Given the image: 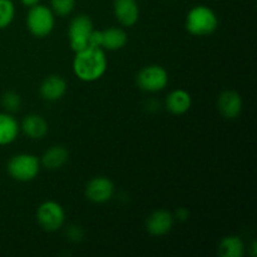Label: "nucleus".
<instances>
[{
  "label": "nucleus",
  "mask_w": 257,
  "mask_h": 257,
  "mask_svg": "<svg viewBox=\"0 0 257 257\" xmlns=\"http://www.w3.org/2000/svg\"><path fill=\"white\" fill-rule=\"evenodd\" d=\"M65 235H67L68 240H70L72 242H79V241L83 238V230L79 227V226L72 225L67 228Z\"/></svg>",
  "instance_id": "obj_22"
},
{
  "label": "nucleus",
  "mask_w": 257,
  "mask_h": 257,
  "mask_svg": "<svg viewBox=\"0 0 257 257\" xmlns=\"http://www.w3.org/2000/svg\"><path fill=\"white\" fill-rule=\"evenodd\" d=\"M218 18L211 8L206 5H196L186 17V29L196 37H206L216 32Z\"/></svg>",
  "instance_id": "obj_2"
},
{
  "label": "nucleus",
  "mask_w": 257,
  "mask_h": 257,
  "mask_svg": "<svg viewBox=\"0 0 257 257\" xmlns=\"http://www.w3.org/2000/svg\"><path fill=\"white\" fill-rule=\"evenodd\" d=\"M114 195V185L112 181L103 176L92 178L85 186V196L94 203H104Z\"/></svg>",
  "instance_id": "obj_9"
},
{
  "label": "nucleus",
  "mask_w": 257,
  "mask_h": 257,
  "mask_svg": "<svg viewBox=\"0 0 257 257\" xmlns=\"http://www.w3.org/2000/svg\"><path fill=\"white\" fill-rule=\"evenodd\" d=\"M15 15V7L12 0H0V29L9 27Z\"/></svg>",
  "instance_id": "obj_19"
},
{
  "label": "nucleus",
  "mask_w": 257,
  "mask_h": 257,
  "mask_svg": "<svg viewBox=\"0 0 257 257\" xmlns=\"http://www.w3.org/2000/svg\"><path fill=\"white\" fill-rule=\"evenodd\" d=\"M173 223H175V216L170 211L157 210L148 216L146 227L151 235L160 237L167 235L172 230Z\"/></svg>",
  "instance_id": "obj_10"
},
{
  "label": "nucleus",
  "mask_w": 257,
  "mask_h": 257,
  "mask_svg": "<svg viewBox=\"0 0 257 257\" xmlns=\"http://www.w3.org/2000/svg\"><path fill=\"white\" fill-rule=\"evenodd\" d=\"M37 220L43 230L54 232L64 225V208L55 201H45L38 207Z\"/></svg>",
  "instance_id": "obj_7"
},
{
  "label": "nucleus",
  "mask_w": 257,
  "mask_h": 257,
  "mask_svg": "<svg viewBox=\"0 0 257 257\" xmlns=\"http://www.w3.org/2000/svg\"><path fill=\"white\" fill-rule=\"evenodd\" d=\"M2 105L8 112H17L22 105V98L15 92H7L2 97Z\"/></svg>",
  "instance_id": "obj_21"
},
{
  "label": "nucleus",
  "mask_w": 257,
  "mask_h": 257,
  "mask_svg": "<svg viewBox=\"0 0 257 257\" xmlns=\"http://www.w3.org/2000/svg\"><path fill=\"white\" fill-rule=\"evenodd\" d=\"M93 23L88 15L79 14L72 19L68 29L70 48L74 53L89 47L90 35L93 33Z\"/></svg>",
  "instance_id": "obj_5"
},
{
  "label": "nucleus",
  "mask_w": 257,
  "mask_h": 257,
  "mask_svg": "<svg viewBox=\"0 0 257 257\" xmlns=\"http://www.w3.org/2000/svg\"><path fill=\"white\" fill-rule=\"evenodd\" d=\"M19 123L13 115L0 113V146L10 145L19 135Z\"/></svg>",
  "instance_id": "obj_17"
},
{
  "label": "nucleus",
  "mask_w": 257,
  "mask_h": 257,
  "mask_svg": "<svg viewBox=\"0 0 257 257\" xmlns=\"http://www.w3.org/2000/svg\"><path fill=\"white\" fill-rule=\"evenodd\" d=\"M243 253L245 243L238 236H226L218 243V255L221 257H242Z\"/></svg>",
  "instance_id": "obj_18"
},
{
  "label": "nucleus",
  "mask_w": 257,
  "mask_h": 257,
  "mask_svg": "<svg viewBox=\"0 0 257 257\" xmlns=\"http://www.w3.org/2000/svg\"><path fill=\"white\" fill-rule=\"evenodd\" d=\"M22 2V4L24 5V7H28V8H32L34 7V5L39 4V0H20Z\"/></svg>",
  "instance_id": "obj_24"
},
{
  "label": "nucleus",
  "mask_w": 257,
  "mask_h": 257,
  "mask_svg": "<svg viewBox=\"0 0 257 257\" xmlns=\"http://www.w3.org/2000/svg\"><path fill=\"white\" fill-rule=\"evenodd\" d=\"M52 12L59 17H67L74 10L75 0H50Z\"/></svg>",
  "instance_id": "obj_20"
},
{
  "label": "nucleus",
  "mask_w": 257,
  "mask_h": 257,
  "mask_svg": "<svg viewBox=\"0 0 257 257\" xmlns=\"http://www.w3.org/2000/svg\"><path fill=\"white\" fill-rule=\"evenodd\" d=\"M69 160V152L63 146H52L42 156V163L47 170H59Z\"/></svg>",
  "instance_id": "obj_16"
},
{
  "label": "nucleus",
  "mask_w": 257,
  "mask_h": 257,
  "mask_svg": "<svg viewBox=\"0 0 257 257\" xmlns=\"http://www.w3.org/2000/svg\"><path fill=\"white\" fill-rule=\"evenodd\" d=\"M128 35L120 28H108L104 30H93L89 45L107 50H119L127 44Z\"/></svg>",
  "instance_id": "obj_8"
},
{
  "label": "nucleus",
  "mask_w": 257,
  "mask_h": 257,
  "mask_svg": "<svg viewBox=\"0 0 257 257\" xmlns=\"http://www.w3.org/2000/svg\"><path fill=\"white\" fill-rule=\"evenodd\" d=\"M251 252L250 255L251 256H256V241H252V243H251Z\"/></svg>",
  "instance_id": "obj_25"
},
{
  "label": "nucleus",
  "mask_w": 257,
  "mask_h": 257,
  "mask_svg": "<svg viewBox=\"0 0 257 257\" xmlns=\"http://www.w3.org/2000/svg\"><path fill=\"white\" fill-rule=\"evenodd\" d=\"M217 108L225 118L235 119L242 110V98L235 90H225L218 97Z\"/></svg>",
  "instance_id": "obj_13"
},
{
  "label": "nucleus",
  "mask_w": 257,
  "mask_h": 257,
  "mask_svg": "<svg viewBox=\"0 0 257 257\" xmlns=\"http://www.w3.org/2000/svg\"><path fill=\"white\" fill-rule=\"evenodd\" d=\"M176 218L180 221H187L188 220V216H190V213H188V211L186 210L185 207H180L177 211H176Z\"/></svg>",
  "instance_id": "obj_23"
},
{
  "label": "nucleus",
  "mask_w": 257,
  "mask_h": 257,
  "mask_svg": "<svg viewBox=\"0 0 257 257\" xmlns=\"http://www.w3.org/2000/svg\"><path fill=\"white\" fill-rule=\"evenodd\" d=\"M67 89V80L60 77V75L53 74L43 80L42 84H40L39 92L43 99L49 100V102H57V100L62 99L64 97Z\"/></svg>",
  "instance_id": "obj_12"
},
{
  "label": "nucleus",
  "mask_w": 257,
  "mask_h": 257,
  "mask_svg": "<svg viewBox=\"0 0 257 257\" xmlns=\"http://www.w3.org/2000/svg\"><path fill=\"white\" fill-rule=\"evenodd\" d=\"M22 131L32 140H42L48 132V123L42 115L29 114L22 120Z\"/></svg>",
  "instance_id": "obj_15"
},
{
  "label": "nucleus",
  "mask_w": 257,
  "mask_h": 257,
  "mask_svg": "<svg viewBox=\"0 0 257 257\" xmlns=\"http://www.w3.org/2000/svg\"><path fill=\"white\" fill-rule=\"evenodd\" d=\"M136 82L140 89L145 92H160L168 84V73L161 65H147L140 70Z\"/></svg>",
  "instance_id": "obj_6"
},
{
  "label": "nucleus",
  "mask_w": 257,
  "mask_h": 257,
  "mask_svg": "<svg viewBox=\"0 0 257 257\" xmlns=\"http://www.w3.org/2000/svg\"><path fill=\"white\" fill-rule=\"evenodd\" d=\"M108 60L102 48L89 45L75 53L73 60V72L83 82H94L105 73Z\"/></svg>",
  "instance_id": "obj_1"
},
{
  "label": "nucleus",
  "mask_w": 257,
  "mask_h": 257,
  "mask_svg": "<svg viewBox=\"0 0 257 257\" xmlns=\"http://www.w3.org/2000/svg\"><path fill=\"white\" fill-rule=\"evenodd\" d=\"M55 24L54 13L45 5L37 4L28 12L27 25L29 32L37 38H44L52 33Z\"/></svg>",
  "instance_id": "obj_4"
},
{
  "label": "nucleus",
  "mask_w": 257,
  "mask_h": 257,
  "mask_svg": "<svg viewBox=\"0 0 257 257\" xmlns=\"http://www.w3.org/2000/svg\"><path fill=\"white\" fill-rule=\"evenodd\" d=\"M114 17L123 27H133L140 18V7L137 0H114Z\"/></svg>",
  "instance_id": "obj_11"
},
{
  "label": "nucleus",
  "mask_w": 257,
  "mask_h": 257,
  "mask_svg": "<svg viewBox=\"0 0 257 257\" xmlns=\"http://www.w3.org/2000/svg\"><path fill=\"white\" fill-rule=\"evenodd\" d=\"M191 105H192V98L190 93L185 89L172 90L166 99V108L176 115L186 113L190 109Z\"/></svg>",
  "instance_id": "obj_14"
},
{
  "label": "nucleus",
  "mask_w": 257,
  "mask_h": 257,
  "mask_svg": "<svg viewBox=\"0 0 257 257\" xmlns=\"http://www.w3.org/2000/svg\"><path fill=\"white\" fill-rule=\"evenodd\" d=\"M40 170V161L37 156L30 153H20L13 156L7 166L10 177L19 182H29L34 180Z\"/></svg>",
  "instance_id": "obj_3"
}]
</instances>
